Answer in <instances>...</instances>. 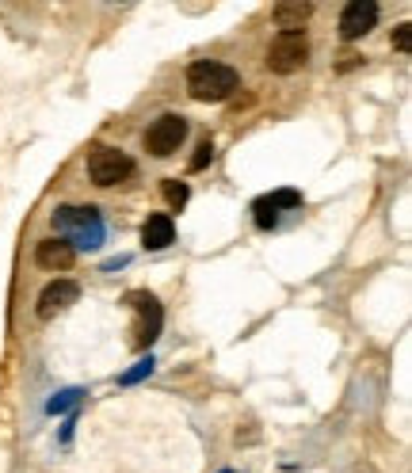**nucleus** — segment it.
I'll return each instance as SVG.
<instances>
[{"label":"nucleus","mask_w":412,"mask_h":473,"mask_svg":"<svg viewBox=\"0 0 412 473\" xmlns=\"http://www.w3.org/2000/svg\"><path fill=\"white\" fill-rule=\"evenodd\" d=\"M76 398H81V390H66V393H61V398H54V401H50L46 408H50V413H61V408H69Z\"/></svg>","instance_id":"obj_18"},{"label":"nucleus","mask_w":412,"mask_h":473,"mask_svg":"<svg viewBox=\"0 0 412 473\" xmlns=\"http://www.w3.org/2000/svg\"><path fill=\"white\" fill-rule=\"evenodd\" d=\"M54 229L66 237L73 248L92 252L103 245V218L96 207H58L54 210Z\"/></svg>","instance_id":"obj_2"},{"label":"nucleus","mask_w":412,"mask_h":473,"mask_svg":"<svg viewBox=\"0 0 412 473\" xmlns=\"http://www.w3.org/2000/svg\"><path fill=\"white\" fill-rule=\"evenodd\" d=\"M73 302H81V287L73 283V279H54V283H46L43 294H38V321H54L58 313H66Z\"/></svg>","instance_id":"obj_7"},{"label":"nucleus","mask_w":412,"mask_h":473,"mask_svg":"<svg viewBox=\"0 0 412 473\" xmlns=\"http://www.w3.org/2000/svg\"><path fill=\"white\" fill-rule=\"evenodd\" d=\"M131 172H134V161L126 157L123 149L96 146L92 153H88V176H92L96 187H115V184H123Z\"/></svg>","instance_id":"obj_3"},{"label":"nucleus","mask_w":412,"mask_h":473,"mask_svg":"<svg viewBox=\"0 0 412 473\" xmlns=\"http://www.w3.org/2000/svg\"><path fill=\"white\" fill-rule=\"evenodd\" d=\"M267 199H272V207L275 210H282V207H302V195H298V191H272V195H267Z\"/></svg>","instance_id":"obj_14"},{"label":"nucleus","mask_w":412,"mask_h":473,"mask_svg":"<svg viewBox=\"0 0 412 473\" xmlns=\"http://www.w3.org/2000/svg\"><path fill=\"white\" fill-rule=\"evenodd\" d=\"M187 138V119L184 114H161L157 122L146 130V149L153 157H172Z\"/></svg>","instance_id":"obj_6"},{"label":"nucleus","mask_w":412,"mask_h":473,"mask_svg":"<svg viewBox=\"0 0 412 473\" xmlns=\"http://www.w3.org/2000/svg\"><path fill=\"white\" fill-rule=\"evenodd\" d=\"M241 88V73L226 61H195L187 69V92L199 104H226Z\"/></svg>","instance_id":"obj_1"},{"label":"nucleus","mask_w":412,"mask_h":473,"mask_svg":"<svg viewBox=\"0 0 412 473\" xmlns=\"http://www.w3.org/2000/svg\"><path fill=\"white\" fill-rule=\"evenodd\" d=\"M309 16H313V4L309 0H282V4H275V23L282 28V35H294L302 31Z\"/></svg>","instance_id":"obj_11"},{"label":"nucleus","mask_w":412,"mask_h":473,"mask_svg":"<svg viewBox=\"0 0 412 473\" xmlns=\"http://www.w3.org/2000/svg\"><path fill=\"white\" fill-rule=\"evenodd\" d=\"M378 23V4L375 0H347L344 12H340V35L347 43H355V38H363L375 31Z\"/></svg>","instance_id":"obj_8"},{"label":"nucleus","mask_w":412,"mask_h":473,"mask_svg":"<svg viewBox=\"0 0 412 473\" xmlns=\"http://www.w3.org/2000/svg\"><path fill=\"white\" fill-rule=\"evenodd\" d=\"M210 161H214V146H210V142H199V149H195V157H191L187 169H191V172H202Z\"/></svg>","instance_id":"obj_15"},{"label":"nucleus","mask_w":412,"mask_h":473,"mask_svg":"<svg viewBox=\"0 0 412 473\" xmlns=\"http://www.w3.org/2000/svg\"><path fill=\"white\" fill-rule=\"evenodd\" d=\"M393 46L401 50V54H408V46H412V23H401V28L393 31Z\"/></svg>","instance_id":"obj_17"},{"label":"nucleus","mask_w":412,"mask_h":473,"mask_svg":"<svg viewBox=\"0 0 412 473\" xmlns=\"http://www.w3.org/2000/svg\"><path fill=\"white\" fill-rule=\"evenodd\" d=\"M222 473H229V469H222Z\"/></svg>","instance_id":"obj_19"},{"label":"nucleus","mask_w":412,"mask_h":473,"mask_svg":"<svg viewBox=\"0 0 412 473\" xmlns=\"http://www.w3.org/2000/svg\"><path fill=\"white\" fill-rule=\"evenodd\" d=\"M252 218H256V225H260V229H272V225L279 222V210L272 207V199L264 195V199L252 202Z\"/></svg>","instance_id":"obj_13"},{"label":"nucleus","mask_w":412,"mask_h":473,"mask_svg":"<svg viewBox=\"0 0 412 473\" xmlns=\"http://www.w3.org/2000/svg\"><path fill=\"white\" fill-rule=\"evenodd\" d=\"M164 202H169L172 210H179V207H187V199H191V187L184 184V180H164Z\"/></svg>","instance_id":"obj_12"},{"label":"nucleus","mask_w":412,"mask_h":473,"mask_svg":"<svg viewBox=\"0 0 412 473\" xmlns=\"http://www.w3.org/2000/svg\"><path fill=\"white\" fill-rule=\"evenodd\" d=\"M126 302H131V310L138 313V336H134V343H138V348H149V343L161 336V325H164L161 302L153 298L149 290H131V294H126Z\"/></svg>","instance_id":"obj_5"},{"label":"nucleus","mask_w":412,"mask_h":473,"mask_svg":"<svg viewBox=\"0 0 412 473\" xmlns=\"http://www.w3.org/2000/svg\"><path fill=\"white\" fill-rule=\"evenodd\" d=\"M73 260H76V248L66 237H46V240H38V248H35V264L43 267V272H66V267H73Z\"/></svg>","instance_id":"obj_9"},{"label":"nucleus","mask_w":412,"mask_h":473,"mask_svg":"<svg viewBox=\"0 0 412 473\" xmlns=\"http://www.w3.org/2000/svg\"><path fill=\"white\" fill-rule=\"evenodd\" d=\"M172 240H176V222L169 214H149L146 225H141V245L149 252H161V248H169Z\"/></svg>","instance_id":"obj_10"},{"label":"nucleus","mask_w":412,"mask_h":473,"mask_svg":"<svg viewBox=\"0 0 412 473\" xmlns=\"http://www.w3.org/2000/svg\"><path fill=\"white\" fill-rule=\"evenodd\" d=\"M305 61H309V38H305V31H294V35L279 31L272 50H267V69L279 73V76H290V73H298Z\"/></svg>","instance_id":"obj_4"},{"label":"nucleus","mask_w":412,"mask_h":473,"mask_svg":"<svg viewBox=\"0 0 412 473\" xmlns=\"http://www.w3.org/2000/svg\"><path fill=\"white\" fill-rule=\"evenodd\" d=\"M149 370H153V355H149V359H141V363H138L134 370H126V374H123L119 382H123V386H131V382H138V378H146V374H149Z\"/></svg>","instance_id":"obj_16"}]
</instances>
